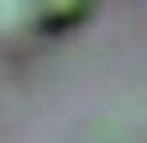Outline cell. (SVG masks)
<instances>
[{"mask_svg":"<svg viewBox=\"0 0 147 143\" xmlns=\"http://www.w3.org/2000/svg\"><path fill=\"white\" fill-rule=\"evenodd\" d=\"M88 15V4H44L37 7V26L40 30H66Z\"/></svg>","mask_w":147,"mask_h":143,"instance_id":"cell-1","label":"cell"}]
</instances>
